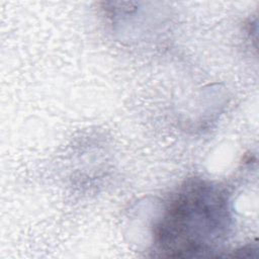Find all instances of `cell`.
I'll list each match as a JSON object with an SVG mask.
<instances>
[{
	"label": "cell",
	"mask_w": 259,
	"mask_h": 259,
	"mask_svg": "<svg viewBox=\"0 0 259 259\" xmlns=\"http://www.w3.org/2000/svg\"><path fill=\"white\" fill-rule=\"evenodd\" d=\"M233 224L226 189L201 178H189L170 195L153 227L160 257H200L227 240Z\"/></svg>",
	"instance_id": "cell-1"
}]
</instances>
